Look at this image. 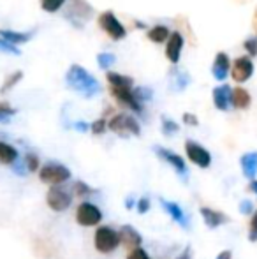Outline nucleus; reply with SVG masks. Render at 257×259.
<instances>
[{
  "mask_svg": "<svg viewBox=\"0 0 257 259\" xmlns=\"http://www.w3.org/2000/svg\"><path fill=\"white\" fill-rule=\"evenodd\" d=\"M65 85L71 90L78 92L85 99H92V97L99 96L102 87H100L99 79L93 74H90L83 65L72 64L65 72Z\"/></svg>",
  "mask_w": 257,
  "mask_h": 259,
  "instance_id": "1",
  "label": "nucleus"
},
{
  "mask_svg": "<svg viewBox=\"0 0 257 259\" xmlns=\"http://www.w3.org/2000/svg\"><path fill=\"white\" fill-rule=\"evenodd\" d=\"M72 177L71 169L60 162H46L44 166L39 169V178L42 184L46 185H64Z\"/></svg>",
  "mask_w": 257,
  "mask_h": 259,
  "instance_id": "2",
  "label": "nucleus"
},
{
  "mask_svg": "<svg viewBox=\"0 0 257 259\" xmlns=\"http://www.w3.org/2000/svg\"><path fill=\"white\" fill-rule=\"evenodd\" d=\"M108 129L113 131L115 134L122 138L129 136H141V125L134 116L127 115V113H118L108 122Z\"/></svg>",
  "mask_w": 257,
  "mask_h": 259,
  "instance_id": "3",
  "label": "nucleus"
},
{
  "mask_svg": "<svg viewBox=\"0 0 257 259\" xmlns=\"http://www.w3.org/2000/svg\"><path fill=\"white\" fill-rule=\"evenodd\" d=\"M93 245L100 254H111L118 249L120 245V238H118V231L113 229L111 226H99L93 235Z\"/></svg>",
  "mask_w": 257,
  "mask_h": 259,
  "instance_id": "4",
  "label": "nucleus"
},
{
  "mask_svg": "<svg viewBox=\"0 0 257 259\" xmlns=\"http://www.w3.org/2000/svg\"><path fill=\"white\" fill-rule=\"evenodd\" d=\"M72 191H69L67 187H64V185H53V187H49L48 194H46V203H48V206L52 208L53 211H65L69 210L72 205Z\"/></svg>",
  "mask_w": 257,
  "mask_h": 259,
  "instance_id": "5",
  "label": "nucleus"
},
{
  "mask_svg": "<svg viewBox=\"0 0 257 259\" xmlns=\"http://www.w3.org/2000/svg\"><path fill=\"white\" fill-rule=\"evenodd\" d=\"M102 221V210L92 201H83L79 203L78 210H76V222L83 228H93L99 226Z\"/></svg>",
  "mask_w": 257,
  "mask_h": 259,
  "instance_id": "6",
  "label": "nucleus"
},
{
  "mask_svg": "<svg viewBox=\"0 0 257 259\" xmlns=\"http://www.w3.org/2000/svg\"><path fill=\"white\" fill-rule=\"evenodd\" d=\"M65 18L74 27L83 28V23L92 18V6L86 0H71V4L67 7V13H65Z\"/></svg>",
  "mask_w": 257,
  "mask_h": 259,
  "instance_id": "7",
  "label": "nucleus"
},
{
  "mask_svg": "<svg viewBox=\"0 0 257 259\" xmlns=\"http://www.w3.org/2000/svg\"><path fill=\"white\" fill-rule=\"evenodd\" d=\"M153 154L157 155L161 160H164L166 164H169V166L175 169V173L178 175L180 178H183V180H185L189 171H187V162H185V159H183L182 155H178L176 152L169 150V148L159 147V145H155V147H153Z\"/></svg>",
  "mask_w": 257,
  "mask_h": 259,
  "instance_id": "8",
  "label": "nucleus"
},
{
  "mask_svg": "<svg viewBox=\"0 0 257 259\" xmlns=\"http://www.w3.org/2000/svg\"><path fill=\"white\" fill-rule=\"evenodd\" d=\"M99 27L102 28L111 39H115V41H120V39H124L125 35H127V30H125V27L122 25V21L115 16L113 11H104V13L100 14Z\"/></svg>",
  "mask_w": 257,
  "mask_h": 259,
  "instance_id": "9",
  "label": "nucleus"
},
{
  "mask_svg": "<svg viewBox=\"0 0 257 259\" xmlns=\"http://www.w3.org/2000/svg\"><path fill=\"white\" fill-rule=\"evenodd\" d=\"M185 154L189 157V160L192 164H195L197 167H202V169H208L212 166V154L206 150L202 145H199L197 141L187 140L185 141Z\"/></svg>",
  "mask_w": 257,
  "mask_h": 259,
  "instance_id": "10",
  "label": "nucleus"
},
{
  "mask_svg": "<svg viewBox=\"0 0 257 259\" xmlns=\"http://www.w3.org/2000/svg\"><path fill=\"white\" fill-rule=\"evenodd\" d=\"M199 213H201L206 228H210V229H217V228H220V226H226L231 222L229 215H226L224 211L215 210V208H210V206H201L199 208Z\"/></svg>",
  "mask_w": 257,
  "mask_h": 259,
  "instance_id": "11",
  "label": "nucleus"
},
{
  "mask_svg": "<svg viewBox=\"0 0 257 259\" xmlns=\"http://www.w3.org/2000/svg\"><path fill=\"white\" fill-rule=\"evenodd\" d=\"M254 74V62L248 57H238L233 62V69H231V76L234 81L243 83L247 79H250V76Z\"/></svg>",
  "mask_w": 257,
  "mask_h": 259,
  "instance_id": "12",
  "label": "nucleus"
},
{
  "mask_svg": "<svg viewBox=\"0 0 257 259\" xmlns=\"http://www.w3.org/2000/svg\"><path fill=\"white\" fill-rule=\"evenodd\" d=\"M118 238H120V245L127 247L129 250L132 249H137V247H141V243H143V236H141V233L137 231L134 226H122L120 229H118Z\"/></svg>",
  "mask_w": 257,
  "mask_h": 259,
  "instance_id": "13",
  "label": "nucleus"
},
{
  "mask_svg": "<svg viewBox=\"0 0 257 259\" xmlns=\"http://www.w3.org/2000/svg\"><path fill=\"white\" fill-rule=\"evenodd\" d=\"M111 94H113V97L120 104L127 106V108H130L134 113H137V115H143L144 106L134 97L132 89H111Z\"/></svg>",
  "mask_w": 257,
  "mask_h": 259,
  "instance_id": "14",
  "label": "nucleus"
},
{
  "mask_svg": "<svg viewBox=\"0 0 257 259\" xmlns=\"http://www.w3.org/2000/svg\"><path fill=\"white\" fill-rule=\"evenodd\" d=\"M213 96V104H215L217 109L220 111H229V108L233 106V89L229 85H219L213 89L212 92Z\"/></svg>",
  "mask_w": 257,
  "mask_h": 259,
  "instance_id": "15",
  "label": "nucleus"
},
{
  "mask_svg": "<svg viewBox=\"0 0 257 259\" xmlns=\"http://www.w3.org/2000/svg\"><path fill=\"white\" fill-rule=\"evenodd\" d=\"M161 206L164 208V211L169 215L171 221H175L178 226H182L183 229H189V217L187 213L183 211V208L175 201H169V199H161Z\"/></svg>",
  "mask_w": 257,
  "mask_h": 259,
  "instance_id": "16",
  "label": "nucleus"
},
{
  "mask_svg": "<svg viewBox=\"0 0 257 259\" xmlns=\"http://www.w3.org/2000/svg\"><path fill=\"white\" fill-rule=\"evenodd\" d=\"M183 35L180 32H173L168 39V46H166V57L171 64H178L180 62V57H182V48H183Z\"/></svg>",
  "mask_w": 257,
  "mask_h": 259,
  "instance_id": "17",
  "label": "nucleus"
},
{
  "mask_svg": "<svg viewBox=\"0 0 257 259\" xmlns=\"http://www.w3.org/2000/svg\"><path fill=\"white\" fill-rule=\"evenodd\" d=\"M190 74L185 71V69H180V67H173L169 71V89L173 92H183L187 87L190 85Z\"/></svg>",
  "mask_w": 257,
  "mask_h": 259,
  "instance_id": "18",
  "label": "nucleus"
},
{
  "mask_svg": "<svg viewBox=\"0 0 257 259\" xmlns=\"http://www.w3.org/2000/svg\"><path fill=\"white\" fill-rule=\"evenodd\" d=\"M229 69H231V62L224 52H219L213 58V65H212V74L217 81H224V79L229 76Z\"/></svg>",
  "mask_w": 257,
  "mask_h": 259,
  "instance_id": "19",
  "label": "nucleus"
},
{
  "mask_svg": "<svg viewBox=\"0 0 257 259\" xmlns=\"http://www.w3.org/2000/svg\"><path fill=\"white\" fill-rule=\"evenodd\" d=\"M240 166L241 173L250 180H255L257 175V152H247L240 157Z\"/></svg>",
  "mask_w": 257,
  "mask_h": 259,
  "instance_id": "20",
  "label": "nucleus"
},
{
  "mask_svg": "<svg viewBox=\"0 0 257 259\" xmlns=\"http://www.w3.org/2000/svg\"><path fill=\"white\" fill-rule=\"evenodd\" d=\"M32 35H34V32H18V30H9V28H0V37L14 46L28 42L32 39Z\"/></svg>",
  "mask_w": 257,
  "mask_h": 259,
  "instance_id": "21",
  "label": "nucleus"
},
{
  "mask_svg": "<svg viewBox=\"0 0 257 259\" xmlns=\"http://www.w3.org/2000/svg\"><path fill=\"white\" fill-rule=\"evenodd\" d=\"M18 159H20V155H18L16 148H14L13 145L6 143V141H0V162L13 166Z\"/></svg>",
  "mask_w": 257,
  "mask_h": 259,
  "instance_id": "22",
  "label": "nucleus"
},
{
  "mask_svg": "<svg viewBox=\"0 0 257 259\" xmlns=\"http://www.w3.org/2000/svg\"><path fill=\"white\" fill-rule=\"evenodd\" d=\"M108 81H110L111 89H132L134 87V79L129 76L118 74V72L110 71L108 72Z\"/></svg>",
  "mask_w": 257,
  "mask_h": 259,
  "instance_id": "23",
  "label": "nucleus"
},
{
  "mask_svg": "<svg viewBox=\"0 0 257 259\" xmlns=\"http://www.w3.org/2000/svg\"><path fill=\"white\" fill-rule=\"evenodd\" d=\"M252 103V97L250 94L247 92L245 89H241V87H236V89H233V106L238 109H247L248 106Z\"/></svg>",
  "mask_w": 257,
  "mask_h": 259,
  "instance_id": "24",
  "label": "nucleus"
},
{
  "mask_svg": "<svg viewBox=\"0 0 257 259\" xmlns=\"http://www.w3.org/2000/svg\"><path fill=\"white\" fill-rule=\"evenodd\" d=\"M93 194H99V191L93 187H90L88 184H85L83 180H76L74 185H72V196L76 198H81V199H86Z\"/></svg>",
  "mask_w": 257,
  "mask_h": 259,
  "instance_id": "25",
  "label": "nucleus"
},
{
  "mask_svg": "<svg viewBox=\"0 0 257 259\" xmlns=\"http://www.w3.org/2000/svg\"><path fill=\"white\" fill-rule=\"evenodd\" d=\"M169 35H171V32H169V28L166 27V25H155V27H151L150 30H148V39H150L151 42H164L169 39Z\"/></svg>",
  "mask_w": 257,
  "mask_h": 259,
  "instance_id": "26",
  "label": "nucleus"
},
{
  "mask_svg": "<svg viewBox=\"0 0 257 259\" xmlns=\"http://www.w3.org/2000/svg\"><path fill=\"white\" fill-rule=\"evenodd\" d=\"M23 79V72L21 71H14L13 74H9L6 78V81L2 83V87H0V94H7L9 90H13L14 87L18 85V83Z\"/></svg>",
  "mask_w": 257,
  "mask_h": 259,
  "instance_id": "27",
  "label": "nucleus"
},
{
  "mask_svg": "<svg viewBox=\"0 0 257 259\" xmlns=\"http://www.w3.org/2000/svg\"><path fill=\"white\" fill-rule=\"evenodd\" d=\"M18 113L16 108H13L7 101H0V123H9L11 118Z\"/></svg>",
  "mask_w": 257,
  "mask_h": 259,
  "instance_id": "28",
  "label": "nucleus"
},
{
  "mask_svg": "<svg viewBox=\"0 0 257 259\" xmlns=\"http://www.w3.org/2000/svg\"><path fill=\"white\" fill-rule=\"evenodd\" d=\"M132 92H134V97L143 106L144 103L153 99V90H151L150 87H136V89H132Z\"/></svg>",
  "mask_w": 257,
  "mask_h": 259,
  "instance_id": "29",
  "label": "nucleus"
},
{
  "mask_svg": "<svg viewBox=\"0 0 257 259\" xmlns=\"http://www.w3.org/2000/svg\"><path fill=\"white\" fill-rule=\"evenodd\" d=\"M161 125H162V134H164V136H175L180 131V125L173 118H169V116H162Z\"/></svg>",
  "mask_w": 257,
  "mask_h": 259,
  "instance_id": "30",
  "label": "nucleus"
},
{
  "mask_svg": "<svg viewBox=\"0 0 257 259\" xmlns=\"http://www.w3.org/2000/svg\"><path fill=\"white\" fill-rule=\"evenodd\" d=\"M23 164H25V167H27L28 173H35V171L41 169V160H39V157L35 154H32V152L25 155Z\"/></svg>",
  "mask_w": 257,
  "mask_h": 259,
  "instance_id": "31",
  "label": "nucleus"
},
{
  "mask_svg": "<svg viewBox=\"0 0 257 259\" xmlns=\"http://www.w3.org/2000/svg\"><path fill=\"white\" fill-rule=\"evenodd\" d=\"M117 62V57L113 53H99L97 55V64H99L100 69H110L115 65Z\"/></svg>",
  "mask_w": 257,
  "mask_h": 259,
  "instance_id": "32",
  "label": "nucleus"
},
{
  "mask_svg": "<svg viewBox=\"0 0 257 259\" xmlns=\"http://www.w3.org/2000/svg\"><path fill=\"white\" fill-rule=\"evenodd\" d=\"M108 129V122L106 118H97L95 122L90 123V133L95 134V136H100V134H104Z\"/></svg>",
  "mask_w": 257,
  "mask_h": 259,
  "instance_id": "33",
  "label": "nucleus"
},
{
  "mask_svg": "<svg viewBox=\"0 0 257 259\" xmlns=\"http://www.w3.org/2000/svg\"><path fill=\"white\" fill-rule=\"evenodd\" d=\"M65 4V0H41V7L46 13H57Z\"/></svg>",
  "mask_w": 257,
  "mask_h": 259,
  "instance_id": "34",
  "label": "nucleus"
},
{
  "mask_svg": "<svg viewBox=\"0 0 257 259\" xmlns=\"http://www.w3.org/2000/svg\"><path fill=\"white\" fill-rule=\"evenodd\" d=\"M150 206H151V201H150L148 196H143V198H139L136 201V210H137V213H141V215H144L146 211H150Z\"/></svg>",
  "mask_w": 257,
  "mask_h": 259,
  "instance_id": "35",
  "label": "nucleus"
},
{
  "mask_svg": "<svg viewBox=\"0 0 257 259\" xmlns=\"http://www.w3.org/2000/svg\"><path fill=\"white\" fill-rule=\"evenodd\" d=\"M0 53H7V55H21V52L18 50V46L11 45V42L4 41L2 37H0Z\"/></svg>",
  "mask_w": 257,
  "mask_h": 259,
  "instance_id": "36",
  "label": "nucleus"
},
{
  "mask_svg": "<svg viewBox=\"0 0 257 259\" xmlns=\"http://www.w3.org/2000/svg\"><path fill=\"white\" fill-rule=\"evenodd\" d=\"M238 211H240L241 215H250L254 213V203L250 201V199H241L240 205H238Z\"/></svg>",
  "mask_w": 257,
  "mask_h": 259,
  "instance_id": "37",
  "label": "nucleus"
},
{
  "mask_svg": "<svg viewBox=\"0 0 257 259\" xmlns=\"http://www.w3.org/2000/svg\"><path fill=\"white\" fill-rule=\"evenodd\" d=\"M248 240L252 243L257 242V210L252 213V221H250V229H248Z\"/></svg>",
  "mask_w": 257,
  "mask_h": 259,
  "instance_id": "38",
  "label": "nucleus"
},
{
  "mask_svg": "<svg viewBox=\"0 0 257 259\" xmlns=\"http://www.w3.org/2000/svg\"><path fill=\"white\" fill-rule=\"evenodd\" d=\"M243 46H245V50H247V52L252 55V57H255V55H257V37H255V35L245 39Z\"/></svg>",
  "mask_w": 257,
  "mask_h": 259,
  "instance_id": "39",
  "label": "nucleus"
},
{
  "mask_svg": "<svg viewBox=\"0 0 257 259\" xmlns=\"http://www.w3.org/2000/svg\"><path fill=\"white\" fill-rule=\"evenodd\" d=\"M127 259H151V257H150V254H148L146 250L143 249V247H137V249L130 250Z\"/></svg>",
  "mask_w": 257,
  "mask_h": 259,
  "instance_id": "40",
  "label": "nucleus"
},
{
  "mask_svg": "<svg viewBox=\"0 0 257 259\" xmlns=\"http://www.w3.org/2000/svg\"><path fill=\"white\" fill-rule=\"evenodd\" d=\"M183 123H187V125H190V127H197L199 120L194 113H183Z\"/></svg>",
  "mask_w": 257,
  "mask_h": 259,
  "instance_id": "41",
  "label": "nucleus"
},
{
  "mask_svg": "<svg viewBox=\"0 0 257 259\" xmlns=\"http://www.w3.org/2000/svg\"><path fill=\"white\" fill-rule=\"evenodd\" d=\"M74 129L78 131V133H88V131H90V123L88 122H83V120H78V122H74Z\"/></svg>",
  "mask_w": 257,
  "mask_h": 259,
  "instance_id": "42",
  "label": "nucleus"
},
{
  "mask_svg": "<svg viewBox=\"0 0 257 259\" xmlns=\"http://www.w3.org/2000/svg\"><path fill=\"white\" fill-rule=\"evenodd\" d=\"M190 257H192V249H190V247H185V249H183L175 259H190Z\"/></svg>",
  "mask_w": 257,
  "mask_h": 259,
  "instance_id": "43",
  "label": "nucleus"
},
{
  "mask_svg": "<svg viewBox=\"0 0 257 259\" xmlns=\"http://www.w3.org/2000/svg\"><path fill=\"white\" fill-rule=\"evenodd\" d=\"M124 206H125V210H132V208H136V199L132 198V196H127L125 198V203H124Z\"/></svg>",
  "mask_w": 257,
  "mask_h": 259,
  "instance_id": "44",
  "label": "nucleus"
},
{
  "mask_svg": "<svg viewBox=\"0 0 257 259\" xmlns=\"http://www.w3.org/2000/svg\"><path fill=\"white\" fill-rule=\"evenodd\" d=\"M215 259H233V252L231 250H222V252L217 254Z\"/></svg>",
  "mask_w": 257,
  "mask_h": 259,
  "instance_id": "45",
  "label": "nucleus"
},
{
  "mask_svg": "<svg viewBox=\"0 0 257 259\" xmlns=\"http://www.w3.org/2000/svg\"><path fill=\"white\" fill-rule=\"evenodd\" d=\"M248 189H250V192H254L257 196V180H250V184H248Z\"/></svg>",
  "mask_w": 257,
  "mask_h": 259,
  "instance_id": "46",
  "label": "nucleus"
},
{
  "mask_svg": "<svg viewBox=\"0 0 257 259\" xmlns=\"http://www.w3.org/2000/svg\"><path fill=\"white\" fill-rule=\"evenodd\" d=\"M252 28H254V32L257 34V7L254 11V16H252Z\"/></svg>",
  "mask_w": 257,
  "mask_h": 259,
  "instance_id": "47",
  "label": "nucleus"
}]
</instances>
